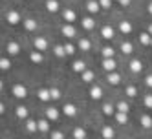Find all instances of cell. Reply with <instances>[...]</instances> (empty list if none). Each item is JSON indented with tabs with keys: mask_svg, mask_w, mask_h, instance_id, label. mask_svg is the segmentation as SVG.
<instances>
[{
	"mask_svg": "<svg viewBox=\"0 0 152 139\" xmlns=\"http://www.w3.org/2000/svg\"><path fill=\"white\" fill-rule=\"evenodd\" d=\"M128 70L132 71V73H141V71H143V62H141L139 59L128 60Z\"/></svg>",
	"mask_w": 152,
	"mask_h": 139,
	"instance_id": "obj_22",
	"label": "cell"
},
{
	"mask_svg": "<svg viewBox=\"0 0 152 139\" xmlns=\"http://www.w3.org/2000/svg\"><path fill=\"white\" fill-rule=\"evenodd\" d=\"M88 95H90V99H94V101H101L103 95H104V92H103V88L99 86V84H92Z\"/></svg>",
	"mask_w": 152,
	"mask_h": 139,
	"instance_id": "obj_11",
	"label": "cell"
},
{
	"mask_svg": "<svg viewBox=\"0 0 152 139\" xmlns=\"http://www.w3.org/2000/svg\"><path fill=\"white\" fill-rule=\"evenodd\" d=\"M115 2H119V0H115Z\"/></svg>",
	"mask_w": 152,
	"mask_h": 139,
	"instance_id": "obj_50",
	"label": "cell"
},
{
	"mask_svg": "<svg viewBox=\"0 0 152 139\" xmlns=\"http://www.w3.org/2000/svg\"><path fill=\"white\" fill-rule=\"evenodd\" d=\"M101 112H103V115H115L117 108H115V104H112L110 101H106V103H103V106H101Z\"/></svg>",
	"mask_w": 152,
	"mask_h": 139,
	"instance_id": "obj_26",
	"label": "cell"
},
{
	"mask_svg": "<svg viewBox=\"0 0 152 139\" xmlns=\"http://www.w3.org/2000/svg\"><path fill=\"white\" fill-rule=\"evenodd\" d=\"M70 68H72V71H73V73H79V75L88 70V66H86V62H84L83 59H75V60L72 62V66H70Z\"/></svg>",
	"mask_w": 152,
	"mask_h": 139,
	"instance_id": "obj_12",
	"label": "cell"
},
{
	"mask_svg": "<svg viewBox=\"0 0 152 139\" xmlns=\"http://www.w3.org/2000/svg\"><path fill=\"white\" fill-rule=\"evenodd\" d=\"M106 82L110 84V86H119V84H121V73H117V71L106 73Z\"/></svg>",
	"mask_w": 152,
	"mask_h": 139,
	"instance_id": "obj_18",
	"label": "cell"
},
{
	"mask_svg": "<svg viewBox=\"0 0 152 139\" xmlns=\"http://www.w3.org/2000/svg\"><path fill=\"white\" fill-rule=\"evenodd\" d=\"M143 104H145V108H152V93L143 95Z\"/></svg>",
	"mask_w": 152,
	"mask_h": 139,
	"instance_id": "obj_42",
	"label": "cell"
},
{
	"mask_svg": "<svg viewBox=\"0 0 152 139\" xmlns=\"http://www.w3.org/2000/svg\"><path fill=\"white\" fill-rule=\"evenodd\" d=\"M61 33L64 35V37H66V39H79L77 37V29H75V26L73 24H62L61 26Z\"/></svg>",
	"mask_w": 152,
	"mask_h": 139,
	"instance_id": "obj_7",
	"label": "cell"
},
{
	"mask_svg": "<svg viewBox=\"0 0 152 139\" xmlns=\"http://www.w3.org/2000/svg\"><path fill=\"white\" fill-rule=\"evenodd\" d=\"M147 31H148V33H150V35H152V22H150V24H148V26H147Z\"/></svg>",
	"mask_w": 152,
	"mask_h": 139,
	"instance_id": "obj_48",
	"label": "cell"
},
{
	"mask_svg": "<svg viewBox=\"0 0 152 139\" xmlns=\"http://www.w3.org/2000/svg\"><path fill=\"white\" fill-rule=\"evenodd\" d=\"M64 49H66V55L72 57V55H75V49H77V46L72 44V42L68 40V42H64Z\"/></svg>",
	"mask_w": 152,
	"mask_h": 139,
	"instance_id": "obj_40",
	"label": "cell"
},
{
	"mask_svg": "<svg viewBox=\"0 0 152 139\" xmlns=\"http://www.w3.org/2000/svg\"><path fill=\"white\" fill-rule=\"evenodd\" d=\"M139 124L145 128V130H150L152 128V117L148 114H141L139 115Z\"/></svg>",
	"mask_w": 152,
	"mask_h": 139,
	"instance_id": "obj_30",
	"label": "cell"
},
{
	"mask_svg": "<svg viewBox=\"0 0 152 139\" xmlns=\"http://www.w3.org/2000/svg\"><path fill=\"white\" fill-rule=\"evenodd\" d=\"M37 121H39V132L40 134H50L51 132V121L50 119L40 117V119H37Z\"/></svg>",
	"mask_w": 152,
	"mask_h": 139,
	"instance_id": "obj_19",
	"label": "cell"
},
{
	"mask_svg": "<svg viewBox=\"0 0 152 139\" xmlns=\"http://www.w3.org/2000/svg\"><path fill=\"white\" fill-rule=\"evenodd\" d=\"M44 117L50 119L51 123H55V121H59V117H61V110L57 108V106H48V108L44 110Z\"/></svg>",
	"mask_w": 152,
	"mask_h": 139,
	"instance_id": "obj_8",
	"label": "cell"
},
{
	"mask_svg": "<svg viewBox=\"0 0 152 139\" xmlns=\"http://www.w3.org/2000/svg\"><path fill=\"white\" fill-rule=\"evenodd\" d=\"M29 60L33 64H42L44 62V55H42V51L33 49V51H29Z\"/></svg>",
	"mask_w": 152,
	"mask_h": 139,
	"instance_id": "obj_29",
	"label": "cell"
},
{
	"mask_svg": "<svg viewBox=\"0 0 152 139\" xmlns=\"http://www.w3.org/2000/svg\"><path fill=\"white\" fill-rule=\"evenodd\" d=\"M4 112H6V104H4V103H0V114L4 115Z\"/></svg>",
	"mask_w": 152,
	"mask_h": 139,
	"instance_id": "obj_47",
	"label": "cell"
},
{
	"mask_svg": "<svg viewBox=\"0 0 152 139\" xmlns=\"http://www.w3.org/2000/svg\"><path fill=\"white\" fill-rule=\"evenodd\" d=\"M115 123L117 124H121V126H125V124H128V114H123V112H115Z\"/></svg>",
	"mask_w": 152,
	"mask_h": 139,
	"instance_id": "obj_35",
	"label": "cell"
},
{
	"mask_svg": "<svg viewBox=\"0 0 152 139\" xmlns=\"http://www.w3.org/2000/svg\"><path fill=\"white\" fill-rule=\"evenodd\" d=\"M24 128H26V132H29V134H35V132H39V121L37 119H26L24 121Z\"/></svg>",
	"mask_w": 152,
	"mask_h": 139,
	"instance_id": "obj_21",
	"label": "cell"
},
{
	"mask_svg": "<svg viewBox=\"0 0 152 139\" xmlns=\"http://www.w3.org/2000/svg\"><path fill=\"white\" fill-rule=\"evenodd\" d=\"M6 51H7V55L17 57V55H20V51H22V46H20V42H17V40H7L6 42Z\"/></svg>",
	"mask_w": 152,
	"mask_h": 139,
	"instance_id": "obj_5",
	"label": "cell"
},
{
	"mask_svg": "<svg viewBox=\"0 0 152 139\" xmlns=\"http://www.w3.org/2000/svg\"><path fill=\"white\" fill-rule=\"evenodd\" d=\"M81 28H83L84 31H92V29H95V18H94L92 15H84V17H81Z\"/></svg>",
	"mask_w": 152,
	"mask_h": 139,
	"instance_id": "obj_9",
	"label": "cell"
},
{
	"mask_svg": "<svg viewBox=\"0 0 152 139\" xmlns=\"http://www.w3.org/2000/svg\"><path fill=\"white\" fill-rule=\"evenodd\" d=\"M114 55H115V49L112 46H103L101 48V57L103 59H114Z\"/></svg>",
	"mask_w": 152,
	"mask_h": 139,
	"instance_id": "obj_34",
	"label": "cell"
},
{
	"mask_svg": "<svg viewBox=\"0 0 152 139\" xmlns=\"http://www.w3.org/2000/svg\"><path fill=\"white\" fill-rule=\"evenodd\" d=\"M22 28H24V31H28V33H35L39 29V22L35 18H24L22 20Z\"/></svg>",
	"mask_w": 152,
	"mask_h": 139,
	"instance_id": "obj_10",
	"label": "cell"
},
{
	"mask_svg": "<svg viewBox=\"0 0 152 139\" xmlns=\"http://www.w3.org/2000/svg\"><path fill=\"white\" fill-rule=\"evenodd\" d=\"M117 29L121 31L123 35H130L132 33V22H130V20H119V24H117Z\"/></svg>",
	"mask_w": 152,
	"mask_h": 139,
	"instance_id": "obj_20",
	"label": "cell"
},
{
	"mask_svg": "<svg viewBox=\"0 0 152 139\" xmlns=\"http://www.w3.org/2000/svg\"><path fill=\"white\" fill-rule=\"evenodd\" d=\"M150 46H152V40H150Z\"/></svg>",
	"mask_w": 152,
	"mask_h": 139,
	"instance_id": "obj_49",
	"label": "cell"
},
{
	"mask_svg": "<svg viewBox=\"0 0 152 139\" xmlns=\"http://www.w3.org/2000/svg\"><path fill=\"white\" fill-rule=\"evenodd\" d=\"M115 108H117V112L128 114V112H130V104H128L125 99H121V101H117V103H115Z\"/></svg>",
	"mask_w": 152,
	"mask_h": 139,
	"instance_id": "obj_36",
	"label": "cell"
},
{
	"mask_svg": "<svg viewBox=\"0 0 152 139\" xmlns=\"http://www.w3.org/2000/svg\"><path fill=\"white\" fill-rule=\"evenodd\" d=\"M147 11H148V15H152V0L147 4Z\"/></svg>",
	"mask_w": 152,
	"mask_h": 139,
	"instance_id": "obj_46",
	"label": "cell"
},
{
	"mask_svg": "<svg viewBox=\"0 0 152 139\" xmlns=\"http://www.w3.org/2000/svg\"><path fill=\"white\" fill-rule=\"evenodd\" d=\"M51 53L57 59H64L66 57V49H64V44H53L51 46Z\"/></svg>",
	"mask_w": 152,
	"mask_h": 139,
	"instance_id": "obj_28",
	"label": "cell"
},
{
	"mask_svg": "<svg viewBox=\"0 0 152 139\" xmlns=\"http://www.w3.org/2000/svg\"><path fill=\"white\" fill-rule=\"evenodd\" d=\"M143 81H145V86H147V88H152V73L145 75V79H143Z\"/></svg>",
	"mask_w": 152,
	"mask_h": 139,
	"instance_id": "obj_44",
	"label": "cell"
},
{
	"mask_svg": "<svg viewBox=\"0 0 152 139\" xmlns=\"http://www.w3.org/2000/svg\"><path fill=\"white\" fill-rule=\"evenodd\" d=\"M33 48L37 49V51H48V48H50V40H48V37H42V35H39V37H33Z\"/></svg>",
	"mask_w": 152,
	"mask_h": 139,
	"instance_id": "obj_4",
	"label": "cell"
},
{
	"mask_svg": "<svg viewBox=\"0 0 152 139\" xmlns=\"http://www.w3.org/2000/svg\"><path fill=\"white\" fill-rule=\"evenodd\" d=\"M37 99L42 103H48L51 101V95H50V88H37Z\"/></svg>",
	"mask_w": 152,
	"mask_h": 139,
	"instance_id": "obj_25",
	"label": "cell"
},
{
	"mask_svg": "<svg viewBox=\"0 0 152 139\" xmlns=\"http://www.w3.org/2000/svg\"><path fill=\"white\" fill-rule=\"evenodd\" d=\"M125 95H126V97H130V99L137 97V95H139L137 86H134V84H126V86H125Z\"/></svg>",
	"mask_w": 152,
	"mask_h": 139,
	"instance_id": "obj_32",
	"label": "cell"
},
{
	"mask_svg": "<svg viewBox=\"0 0 152 139\" xmlns=\"http://www.w3.org/2000/svg\"><path fill=\"white\" fill-rule=\"evenodd\" d=\"M11 95L22 101V99H26V97H28V88L24 86L22 82H15L13 86H11Z\"/></svg>",
	"mask_w": 152,
	"mask_h": 139,
	"instance_id": "obj_2",
	"label": "cell"
},
{
	"mask_svg": "<svg viewBox=\"0 0 152 139\" xmlns=\"http://www.w3.org/2000/svg\"><path fill=\"white\" fill-rule=\"evenodd\" d=\"M99 4H101V9H112L114 0H99Z\"/></svg>",
	"mask_w": 152,
	"mask_h": 139,
	"instance_id": "obj_43",
	"label": "cell"
},
{
	"mask_svg": "<svg viewBox=\"0 0 152 139\" xmlns=\"http://www.w3.org/2000/svg\"><path fill=\"white\" fill-rule=\"evenodd\" d=\"M101 68H103L106 73L115 71V70H117V60H115V59H103V60H101Z\"/></svg>",
	"mask_w": 152,
	"mask_h": 139,
	"instance_id": "obj_14",
	"label": "cell"
},
{
	"mask_svg": "<svg viewBox=\"0 0 152 139\" xmlns=\"http://www.w3.org/2000/svg\"><path fill=\"white\" fill-rule=\"evenodd\" d=\"M62 114L72 119V117H75V115L79 114V110H77V106H75L73 103H64V106H62Z\"/></svg>",
	"mask_w": 152,
	"mask_h": 139,
	"instance_id": "obj_16",
	"label": "cell"
},
{
	"mask_svg": "<svg viewBox=\"0 0 152 139\" xmlns=\"http://www.w3.org/2000/svg\"><path fill=\"white\" fill-rule=\"evenodd\" d=\"M130 4H132V0H119V6L121 7H130Z\"/></svg>",
	"mask_w": 152,
	"mask_h": 139,
	"instance_id": "obj_45",
	"label": "cell"
},
{
	"mask_svg": "<svg viewBox=\"0 0 152 139\" xmlns=\"http://www.w3.org/2000/svg\"><path fill=\"white\" fill-rule=\"evenodd\" d=\"M46 9L50 13H61L62 11V7H61V4H59V0H46Z\"/></svg>",
	"mask_w": 152,
	"mask_h": 139,
	"instance_id": "obj_23",
	"label": "cell"
},
{
	"mask_svg": "<svg viewBox=\"0 0 152 139\" xmlns=\"http://www.w3.org/2000/svg\"><path fill=\"white\" fill-rule=\"evenodd\" d=\"M79 79H81V82H84V84H92V82L95 81V71H94V70H86L84 73H81V75H79Z\"/></svg>",
	"mask_w": 152,
	"mask_h": 139,
	"instance_id": "obj_24",
	"label": "cell"
},
{
	"mask_svg": "<svg viewBox=\"0 0 152 139\" xmlns=\"http://www.w3.org/2000/svg\"><path fill=\"white\" fill-rule=\"evenodd\" d=\"M101 39H104V40L115 39V29H114L110 24H104V26L101 28Z\"/></svg>",
	"mask_w": 152,
	"mask_h": 139,
	"instance_id": "obj_13",
	"label": "cell"
},
{
	"mask_svg": "<svg viewBox=\"0 0 152 139\" xmlns=\"http://www.w3.org/2000/svg\"><path fill=\"white\" fill-rule=\"evenodd\" d=\"M101 137L103 139H114L115 137V130H114L110 124H103V128H101Z\"/></svg>",
	"mask_w": 152,
	"mask_h": 139,
	"instance_id": "obj_27",
	"label": "cell"
},
{
	"mask_svg": "<svg viewBox=\"0 0 152 139\" xmlns=\"http://www.w3.org/2000/svg\"><path fill=\"white\" fill-rule=\"evenodd\" d=\"M61 17L64 20V24H73L75 20H77V11H75L73 7H62Z\"/></svg>",
	"mask_w": 152,
	"mask_h": 139,
	"instance_id": "obj_3",
	"label": "cell"
},
{
	"mask_svg": "<svg viewBox=\"0 0 152 139\" xmlns=\"http://www.w3.org/2000/svg\"><path fill=\"white\" fill-rule=\"evenodd\" d=\"M15 115L18 117L20 121L29 119V110H28V106H24V104H17V106H15Z\"/></svg>",
	"mask_w": 152,
	"mask_h": 139,
	"instance_id": "obj_15",
	"label": "cell"
},
{
	"mask_svg": "<svg viewBox=\"0 0 152 139\" xmlns=\"http://www.w3.org/2000/svg\"><path fill=\"white\" fill-rule=\"evenodd\" d=\"M139 44L141 46H150V40H152V35L148 33V31H141L139 33Z\"/></svg>",
	"mask_w": 152,
	"mask_h": 139,
	"instance_id": "obj_33",
	"label": "cell"
},
{
	"mask_svg": "<svg viewBox=\"0 0 152 139\" xmlns=\"http://www.w3.org/2000/svg\"><path fill=\"white\" fill-rule=\"evenodd\" d=\"M119 49H121L123 55H132L134 53V46H132V42H128V40H123L121 44H119Z\"/></svg>",
	"mask_w": 152,
	"mask_h": 139,
	"instance_id": "obj_31",
	"label": "cell"
},
{
	"mask_svg": "<svg viewBox=\"0 0 152 139\" xmlns=\"http://www.w3.org/2000/svg\"><path fill=\"white\" fill-rule=\"evenodd\" d=\"M50 137L51 139H66V135H64L62 130H51L50 132Z\"/></svg>",
	"mask_w": 152,
	"mask_h": 139,
	"instance_id": "obj_41",
	"label": "cell"
},
{
	"mask_svg": "<svg viewBox=\"0 0 152 139\" xmlns=\"http://www.w3.org/2000/svg\"><path fill=\"white\" fill-rule=\"evenodd\" d=\"M0 70H2V71H9V70H11V60H9L6 55L0 57Z\"/></svg>",
	"mask_w": 152,
	"mask_h": 139,
	"instance_id": "obj_38",
	"label": "cell"
},
{
	"mask_svg": "<svg viewBox=\"0 0 152 139\" xmlns=\"http://www.w3.org/2000/svg\"><path fill=\"white\" fill-rule=\"evenodd\" d=\"M4 18H6V22L7 24H11V26H17V24H22V13L18 11V9L11 7V9H7V11L4 13Z\"/></svg>",
	"mask_w": 152,
	"mask_h": 139,
	"instance_id": "obj_1",
	"label": "cell"
},
{
	"mask_svg": "<svg viewBox=\"0 0 152 139\" xmlns=\"http://www.w3.org/2000/svg\"><path fill=\"white\" fill-rule=\"evenodd\" d=\"M77 49H81V51H92V40L88 37H79L77 39Z\"/></svg>",
	"mask_w": 152,
	"mask_h": 139,
	"instance_id": "obj_17",
	"label": "cell"
},
{
	"mask_svg": "<svg viewBox=\"0 0 152 139\" xmlns=\"http://www.w3.org/2000/svg\"><path fill=\"white\" fill-rule=\"evenodd\" d=\"M84 9H86V13H88V15H97V13L101 11L99 0H86V2H84Z\"/></svg>",
	"mask_w": 152,
	"mask_h": 139,
	"instance_id": "obj_6",
	"label": "cell"
},
{
	"mask_svg": "<svg viewBox=\"0 0 152 139\" xmlns=\"http://www.w3.org/2000/svg\"><path fill=\"white\" fill-rule=\"evenodd\" d=\"M50 95H51V101H59L62 97V92L57 88V86H51L50 88Z\"/></svg>",
	"mask_w": 152,
	"mask_h": 139,
	"instance_id": "obj_39",
	"label": "cell"
},
{
	"mask_svg": "<svg viewBox=\"0 0 152 139\" xmlns=\"http://www.w3.org/2000/svg\"><path fill=\"white\" fill-rule=\"evenodd\" d=\"M72 135H73V139H86V130L83 126H75Z\"/></svg>",
	"mask_w": 152,
	"mask_h": 139,
	"instance_id": "obj_37",
	"label": "cell"
}]
</instances>
